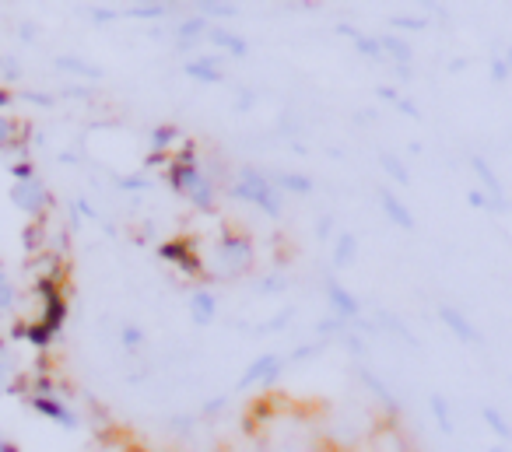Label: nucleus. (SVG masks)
<instances>
[{"instance_id":"nucleus-1","label":"nucleus","mask_w":512,"mask_h":452,"mask_svg":"<svg viewBox=\"0 0 512 452\" xmlns=\"http://www.w3.org/2000/svg\"><path fill=\"white\" fill-rule=\"evenodd\" d=\"M235 197L249 200V204H256L260 211H267V214H281L278 186H274V179H267L264 172H256V169L242 172L239 183H235Z\"/></svg>"},{"instance_id":"nucleus-2","label":"nucleus","mask_w":512,"mask_h":452,"mask_svg":"<svg viewBox=\"0 0 512 452\" xmlns=\"http://www.w3.org/2000/svg\"><path fill=\"white\" fill-rule=\"evenodd\" d=\"M11 197H15V204L22 207V211H29V214H43L46 204H50V197H46V186L39 183L36 176L25 179V183H18L15 190H11Z\"/></svg>"},{"instance_id":"nucleus-3","label":"nucleus","mask_w":512,"mask_h":452,"mask_svg":"<svg viewBox=\"0 0 512 452\" xmlns=\"http://www.w3.org/2000/svg\"><path fill=\"white\" fill-rule=\"evenodd\" d=\"M39 295L46 298V312H43V323L50 326L53 333L64 326V316H67V305H64V295L57 291L53 281H39Z\"/></svg>"},{"instance_id":"nucleus-4","label":"nucleus","mask_w":512,"mask_h":452,"mask_svg":"<svg viewBox=\"0 0 512 452\" xmlns=\"http://www.w3.org/2000/svg\"><path fill=\"white\" fill-rule=\"evenodd\" d=\"M162 260H172L176 267H183V270H190V274H197L200 270V263H197V256H193V249H190V242L186 239H176V242H165L162 249Z\"/></svg>"},{"instance_id":"nucleus-5","label":"nucleus","mask_w":512,"mask_h":452,"mask_svg":"<svg viewBox=\"0 0 512 452\" xmlns=\"http://www.w3.org/2000/svg\"><path fill=\"white\" fill-rule=\"evenodd\" d=\"M221 256H225L228 270L246 267V260H249V239H246V235H225V239H221Z\"/></svg>"},{"instance_id":"nucleus-6","label":"nucleus","mask_w":512,"mask_h":452,"mask_svg":"<svg viewBox=\"0 0 512 452\" xmlns=\"http://www.w3.org/2000/svg\"><path fill=\"white\" fill-rule=\"evenodd\" d=\"M369 445H372V452H407L404 435H400V431L393 428V424H383V428L372 431Z\"/></svg>"},{"instance_id":"nucleus-7","label":"nucleus","mask_w":512,"mask_h":452,"mask_svg":"<svg viewBox=\"0 0 512 452\" xmlns=\"http://www.w3.org/2000/svg\"><path fill=\"white\" fill-rule=\"evenodd\" d=\"M32 407L43 410V414H46V417H53V421L67 424V428H74V414H71V410L60 407L57 400H50V396H32Z\"/></svg>"},{"instance_id":"nucleus-8","label":"nucleus","mask_w":512,"mask_h":452,"mask_svg":"<svg viewBox=\"0 0 512 452\" xmlns=\"http://www.w3.org/2000/svg\"><path fill=\"white\" fill-rule=\"evenodd\" d=\"M278 368H281V358H274V354H267V358H260L253 368H249V372H246V379H242V386H249V382H260V379H264V382H271V379H274V372H278Z\"/></svg>"},{"instance_id":"nucleus-9","label":"nucleus","mask_w":512,"mask_h":452,"mask_svg":"<svg viewBox=\"0 0 512 452\" xmlns=\"http://www.w3.org/2000/svg\"><path fill=\"white\" fill-rule=\"evenodd\" d=\"M190 309H193V319H197V323H211L214 319V295L211 291H193Z\"/></svg>"},{"instance_id":"nucleus-10","label":"nucleus","mask_w":512,"mask_h":452,"mask_svg":"<svg viewBox=\"0 0 512 452\" xmlns=\"http://www.w3.org/2000/svg\"><path fill=\"white\" fill-rule=\"evenodd\" d=\"M18 337H29L36 347H50L57 333H53L46 323H32V326H18Z\"/></svg>"},{"instance_id":"nucleus-11","label":"nucleus","mask_w":512,"mask_h":452,"mask_svg":"<svg viewBox=\"0 0 512 452\" xmlns=\"http://www.w3.org/2000/svg\"><path fill=\"white\" fill-rule=\"evenodd\" d=\"M383 207H386V214H390V218L397 221L400 228H414V218L404 211V204H400V200L393 197V193H386V190H383Z\"/></svg>"},{"instance_id":"nucleus-12","label":"nucleus","mask_w":512,"mask_h":452,"mask_svg":"<svg viewBox=\"0 0 512 452\" xmlns=\"http://www.w3.org/2000/svg\"><path fill=\"white\" fill-rule=\"evenodd\" d=\"M330 302H334V309L341 312V316H355L358 312V302L341 288V284H330Z\"/></svg>"},{"instance_id":"nucleus-13","label":"nucleus","mask_w":512,"mask_h":452,"mask_svg":"<svg viewBox=\"0 0 512 452\" xmlns=\"http://www.w3.org/2000/svg\"><path fill=\"white\" fill-rule=\"evenodd\" d=\"M190 78H200V81H221V67L218 60H197V64L186 67Z\"/></svg>"},{"instance_id":"nucleus-14","label":"nucleus","mask_w":512,"mask_h":452,"mask_svg":"<svg viewBox=\"0 0 512 452\" xmlns=\"http://www.w3.org/2000/svg\"><path fill=\"white\" fill-rule=\"evenodd\" d=\"M442 319H446V323L453 326V330L460 333V337H467V340H477L474 326H470L467 319H463V316H460V312H456V309H442Z\"/></svg>"},{"instance_id":"nucleus-15","label":"nucleus","mask_w":512,"mask_h":452,"mask_svg":"<svg viewBox=\"0 0 512 452\" xmlns=\"http://www.w3.org/2000/svg\"><path fill=\"white\" fill-rule=\"evenodd\" d=\"M274 186H285V190H295V193L313 190V183H309V179H302V176H278V179H274Z\"/></svg>"},{"instance_id":"nucleus-16","label":"nucleus","mask_w":512,"mask_h":452,"mask_svg":"<svg viewBox=\"0 0 512 452\" xmlns=\"http://www.w3.org/2000/svg\"><path fill=\"white\" fill-rule=\"evenodd\" d=\"M351 256H355V235H341V242H337V256L334 260L341 263H351Z\"/></svg>"},{"instance_id":"nucleus-17","label":"nucleus","mask_w":512,"mask_h":452,"mask_svg":"<svg viewBox=\"0 0 512 452\" xmlns=\"http://www.w3.org/2000/svg\"><path fill=\"white\" fill-rule=\"evenodd\" d=\"M214 43H218V46H225V50H232V53H239V57H242V53H246V43H242V39H235V36H228V32H214Z\"/></svg>"},{"instance_id":"nucleus-18","label":"nucleus","mask_w":512,"mask_h":452,"mask_svg":"<svg viewBox=\"0 0 512 452\" xmlns=\"http://www.w3.org/2000/svg\"><path fill=\"white\" fill-rule=\"evenodd\" d=\"M383 50H390L393 53V57H397L400 60V64H407V60H411V50H407V46L404 43H400V39H383Z\"/></svg>"},{"instance_id":"nucleus-19","label":"nucleus","mask_w":512,"mask_h":452,"mask_svg":"<svg viewBox=\"0 0 512 452\" xmlns=\"http://www.w3.org/2000/svg\"><path fill=\"white\" fill-rule=\"evenodd\" d=\"M11 302H15V291H11L8 277H4V270H0V312H8Z\"/></svg>"},{"instance_id":"nucleus-20","label":"nucleus","mask_w":512,"mask_h":452,"mask_svg":"<svg viewBox=\"0 0 512 452\" xmlns=\"http://www.w3.org/2000/svg\"><path fill=\"white\" fill-rule=\"evenodd\" d=\"M383 165H386V169H390V172H393V176H397V179H400V183H407V169H404V165H400V162H397V158L383 155Z\"/></svg>"},{"instance_id":"nucleus-21","label":"nucleus","mask_w":512,"mask_h":452,"mask_svg":"<svg viewBox=\"0 0 512 452\" xmlns=\"http://www.w3.org/2000/svg\"><path fill=\"white\" fill-rule=\"evenodd\" d=\"M15 123H11V120H0V148H8V144H11V137H15Z\"/></svg>"},{"instance_id":"nucleus-22","label":"nucleus","mask_w":512,"mask_h":452,"mask_svg":"<svg viewBox=\"0 0 512 452\" xmlns=\"http://www.w3.org/2000/svg\"><path fill=\"white\" fill-rule=\"evenodd\" d=\"M172 137H176V130H172V127H158V130H155V148H162V144H169Z\"/></svg>"},{"instance_id":"nucleus-23","label":"nucleus","mask_w":512,"mask_h":452,"mask_svg":"<svg viewBox=\"0 0 512 452\" xmlns=\"http://www.w3.org/2000/svg\"><path fill=\"white\" fill-rule=\"evenodd\" d=\"M123 344H127V347H137V344H141V330L127 326V330H123Z\"/></svg>"},{"instance_id":"nucleus-24","label":"nucleus","mask_w":512,"mask_h":452,"mask_svg":"<svg viewBox=\"0 0 512 452\" xmlns=\"http://www.w3.org/2000/svg\"><path fill=\"white\" fill-rule=\"evenodd\" d=\"M432 410H435V414H439L442 428H446V431H449V414H446V407H442V400H439V396H435V400H432Z\"/></svg>"},{"instance_id":"nucleus-25","label":"nucleus","mask_w":512,"mask_h":452,"mask_svg":"<svg viewBox=\"0 0 512 452\" xmlns=\"http://www.w3.org/2000/svg\"><path fill=\"white\" fill-rule=\"evenodd\" d=\"M355 43H358V50L372 53V57H376V53H379V43H372V39H362V36H358V39H355Z\"/></svg>"},{"instance_id":"nucleus-26","label":"nucleus","mask_w":512,"mask_h":452,"mask_svg":"<svg viewBox=\"0 0 512 452\" xmlns=\"http://www.w3.org/2000/svg\"><path fill=\"white\" fill-rule=\"evenodd\" d=\"M488 421L495 424V431H498V435H509V428H505V421H502V417L495 414V410H488Z\"/></svg>"},{"instance_id":"nucleus-27","label":"nucleus","mask_w":512,"mask_h":452,"mask_svg":"<svg viewBox=\"0 0 512 452\" xmlns=\"http://www.w3.org/2000/svg\"><path fill=\"white\" fill-rule=\"evenodd\" d=\"M200 29H204V18H193V22L183 25V36H193V32H200Z\"/></svg>"},{"instance_id":"nucleus-28","label":"nucleus","mask_w":512,"mask_h":452,"mask_svg":"<svg viewBox=\"0 0 512 452\" xmlns=\"http://www.w3.org/2000/svg\"><path fill=\"white\" fill-rule=\"evenodd\" d=\"M8 354H4V347H0V386H4V379H8Z\"/></svg>"},{"instance_id":"nucleus-29","label":"nucleus","mask_w":512,"mask_h":452,"mask_svg":"<svg viewBox=\"0 0 512 452\" xmlns=\"http://www.w3.org/2000/svg\"><path fill=\"white\" fill-rule=\"evenodd\" d=\"M39 246V228H29V249Z\"/></svg>"},{"instance_id":"nucleus-30","label":"nucleus","mask_w":512,"mask_h":452,"mask_svg":"<svg viewBox=\"0 0 512 452\" xmlns=\"http://www.w3.org/2000/svg\"><path fill=\"white\" fill-rule=\"evenodd\" d=\"M0 452H18V449H15V445L4 442V438H0Z\"/></svg>"}]
</instances>
